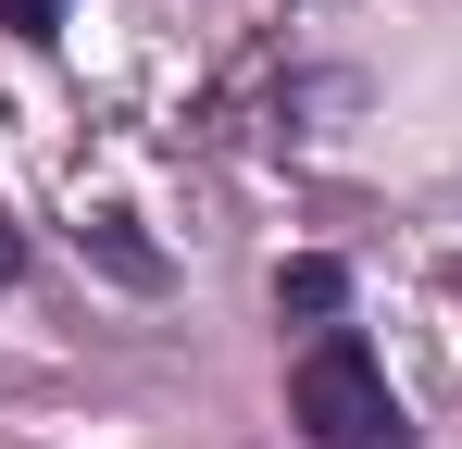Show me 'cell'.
I'll list each match as a JSON object with an SVG mask.
<instances>
[{"label": "cell", "mask_w": 462, "mask_h": 449, "mask_svg": "<svg viewBox=\"0 0 462 449\" xmlns=\"http://www.w3.org/2000/svg\"><path fill=\"white\" fill-rule=\"evenodd\" d=\"M288 425L312 449H400V399H387V362L350 337V325H325L288 374Z\"/></svg>", "instance_id": "obj_1"}, {"label": "cell", "mask_w": 462, "mask_h": 449, "mask_svg": "<svg viewBox=\"0 0 462 449\" xmlns=\"http://www.w3.org/2000/svg\"><path fill=\"white\" fill-rule=\"evenodd\" d=\"M337 299H350V275H337V262H288V275H275V312H300V325H325Z\"/></svg>", "instance_id": "obj_2"}, {"label": "cell", "mask_w": 462, "mask_h": 449, "mask_svg": "<svg viewBox=\"0 0 462 449\" xmlns=\"http://www.w3.org/2000/svg\"><path fill=\"white\" fill-rule=\"evenodd\" d=\"M0 25L13 38H63V0H0Z\"/></svg>", "instance_id": "obj_3"}, {"label": "cell", "mask_w": 462, "mask_h": 449, "mask_svg": "<svg viewBox=\"0 0 462 449\" xmlns=\"http://www.w3.org/2000/svg\"><path fill=\"white\" fill-rule=\"evenodd\" d=\"M13 275H25V237H13V224H0V288H13Z\"/></svg>", "instance_id": "obj_4"}]
</instances>
